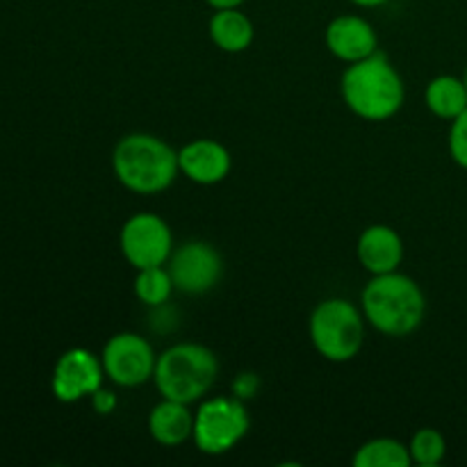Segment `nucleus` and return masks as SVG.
<instances>
[{"mask_svg": "<svg viewBox=\"0 0 467 467\" xmlns=\"http://www.w3.org/2000/svg\"><path fill=\"white\" fill-rule=\"evenodd\" d=\"M219 377V358L210 347L181 342L158 356L153 381L164 400L194 404L205 400Z\"/></svg>", "mask_w": 467, "mask_h": 467, "instance_id": "obj_4", "label": "nucleus"}, {"mask_svg": "<svg viewBox=\"0 0 467 467\" xmlns=\"http://www.w3.org/2000/svg\"><path fill=\"white\" fill-rule=\"evenodd\" d=\"M112 169L126 190L141 196L162 194L181 173L178 150L149 132L121 137L114 146Z\"/></svg>", "mask_w": 467, "mask_h": 467, "instance_id": "obj_3", "label": "nucleus"}, {"mask_svg": "<svg viewBox=\"0 0 467 467\" xmlns=\"http://www.w3.org/2000/svg\"><path fill=\"white\" fill-rule=\"evenodd\" d=\"M354 467H410L409 445L395 441V438H374L356 450Z\"/></svg>", "mask_w": 467, "mask_h": 467, "instance_id": "obj_17", "label": "nucleus"}, {"mask_svg": "<svg viewBox=\"0 0 467 467\" xmlns=\"http://www.w3.org/2000/svg\"><path fill=\"white\" fill-rule=\"evenodd\" d=\"M351 5H356V7H365V9H374V7H381V5H386L388 0H349Z\"/></svg>", "mask_w": 467, "mask_h": 467, "instance_id": "obj_24", "label": "nucleus"}, {"mask_svg": "<svg viewBox=\"0 0 467 467\" xmlns=\"http://www.w3.org/2000/svg\"><path fill=\"white\" fill-rule=\"evenodd\" d=\"M173 290L176 287H173L171 274H169V269H164V265H160V267L137 269L135 296L144 306L160 308V306L167 304Z\"/></svg>", "mask_w": 467, "mask_h": 467, "instance_id": "obj_18", "label": "nucleus"}, {"mask_svg": "<svg viewBox=\"0 0 467 467\" xmlns=\"http://www.w3.org/2000/svg\"><path fill=\"white\" fill-rule=\"evenodd\" d=\"M208 35L213 44L223 53H244L254 44V23L240 12V7L214 9L208 23Z\"/></svg>", "mask_w": 467, "mask_h": 467, "instance_id": "obj_15", "label": "nucleus"}, {"mask_svg": "<svg viewBox=\"0 0 467 467\" xmlns=\"http://www.w3.org/2000/svg\"><path fill=\"white\" fill-rule=\"evenodd\" d=\"M149 431L162 447H178L187 442L194 433V413L190 410V404L162 397V401L153 406L149 415Z\"/></svg>", "mask_w": 467, "mask_h": 467, "instance_id": "obj_14", "label": "nucleus"}, {"mask_svg": "<svg viewBox=\"0 0 467 467\" xmlns=\"http://www.w3.org/2000/svg\"><path fill=\"white\" fill-rule=\"evenodd\" d=\"M213 9H228V7H242V3L246 0H205Z\"/></svg>", "mask_w": 467, "mask_h": 467, "instance_id": "obj_23", "label": "nucleus"}, {"mask_svg": "<svg viewBox=\"0 0 467 467\" xmlns=\"http://www.w3.org/2000/svg\"><path fill=\"white\" fill-rule=\"evenodd\" d=\"M356 255L365 272H369L372 276L397 272L400 265L404 263V240L395 228L386 226V223H374L360 233Z\"/></svg>", "mask_w": 467, "mask_h": 467, "instance_id": "obj_13", "label": "nucleus"}, {"mask_svg": "<svg viewBox=\"0 0 467 467\" xmlns=\"http://www.w3.org/2000/svg\"><path fill=\"white\" fill-rule=\"evenodd\" d=\"M424 103L438 119L454 121L467 109V87L463 78L436 76L424 89Z\"/></svg>", "mask_w": 467, "mask_h": 467, "instance_id": "obj_16", "label": "nucleus"}, {"mask_svg": "<svg viewBox=\"0 0 467 467\" xmlns=\"http://www.w3.org/2000/svg\"><path fill=\"white\" fill-rule=\"evenodd\" d=\"M251 418L244 401L237 397H210L201 400L194 413V445L208 456H222L235 450L249 433Z\"/></svg>", "mask_w": 467, "mask_h": 467, "instance_id": "obj_6", "label": "nucleus"}, {"mask_svg": "<svg viewBox=\"0 0 467 467\" xmlns=\"http://www.w3.org/2000/svg\"><path fill=\"white\" fill-rule=\"evenodd\" d=\"M327 48L347 64L360 62L379 53V35L372 23L356 14H342L327 26Z\"/></svg>", "mask_w": 467, "mask_h": 467, "instance_id": "obj_11", "label": "nucleus"}, {"mask_svg": "<svg viewBox=\"0 0 467 467\" xmlns=\"http://www.w3.org/2000/svg\"><path fill=\"white\" fill-rule=\"evenodd\" d=\"M409 451L415 465L436 467L445 461L447 441L438 429L424 427L413 433V438H410L409 442Z\"/></svg>", "mask_w": 467, "mask_h": 467, "instance_id": "obj_19", "label": "nucleus"}, {"mask_svg": "<svg viewBox=\"0 0 467 467\" xmlns=\"http://www.w3.org/2000/svg\"><path fill=\"white\" fill-rule=\"evenodd\" d=\"M463 82H465V87H467V71H465V76H463Z\"/></svg>", "mask_w": 467, "mask_h": 467, "instance_id": "obj_25", "label": "nucleus"}, {"mask_svg": "<svg viewBox=\"0 0 467 467\" xmlns=\"http://www.w3.org/2000/svg\"><path fill=\"white\" fill-rule=\"evenodd\" d=\"M100 360L109 381L121 388H140L153 379L158 356L150 342L144 340L140 333L123 331L109 337Z\"/></svg>", "mask_w": 467, "mask_h": 467, "instance_id": "obj_8", "label": "nucleus"}, {"mask_svg": "<svg viewBox=\"0 0 467 467\" xmlns=\"http://www.w3.org/2000/svg\"><path fill=\"white\" fill-rule=\"evenodd\" d=\"M89 400H91V409H94V413L103 415V418L105 415H112L119 406L117 395H114L112 390H108V388H99Z\"/></svg>", "mask_w": 467, "mask_h": 467, "instance_id": "obj_22", "label": "nucleus"}, {"mask_svg": "<svg viewBox=\"0 0 467 467\" xmlns=\"http://www.w3.org/2000/svg\"><path fill=\"white\" fill-rule=\"evenodd\" d=\"M450 155L461 169L467 171V109L451 121L450 128Z\"/></svg>", "mask_w": 467, "mask_h": 467, "instance_id": "obj_20", "label": "nucleus"}, {"mask_svg": "<svg viewBox=\"0 0 467 467\" xmlns=\"http://www.w3.org/2000/svg\"><path fill=\"white\" fill-rule=\"evenodd\" d=\"M231 390H233V397H237V400H242V401L254 400L260 390V377L254 372L237 374L235 381H233V386H231Z\"/></svg>", "mask_w": 467, "mask_h": 467, "instance_id": "obj_21", "label": "nucleus"}, {"mask_svg": "<svg viewBox=\"0 0 467 467\" xmlns=\"http://www.w3.org/2000/svg\"><path fill=\"white\" fill-rule=\"evenodd\" d=\"M365 315L351 301L333 296L315 306L308 331L315 351L331 363H349L365 342Z\"/></svg>", "mask_w": 467, "mask_h": 467, "instance_id": "obj_5", "label": "nucleus"}, {"mask_svg": "<svg viewBox=\"0 0 467 467\" xmlns=\"http://www.w3.org/2000/svg\"><path fill=\"white\" fill-rule=\"evenodd\" d=\"M178 164L187 181L196 185H217L231 173L233 158L222 141L194 140L178 150Z\"/></svg>", "mask_w": 467, "mask_h": 467, "instance_id": "obj_12", "label": "nucleus"}, {"mask_svg": "<svg viewBox=\"0 0 467 467\" xmlns=\"http://www.w3.org/2000/svg\"><path fill=\"white\" fill-rule=\"evenodd\" d=\"M105 369L103 360L89 349L73 347L64 351L53 368L50 377V390L53 397L62 404H78L94 395L99 388H103Z\"/></svg>", "mask_w": 467, "mask_h": 467, "instance_id": "obj_10", "label": "nucleus"}, {"mask_svg": "<svg viewBox=\"0 0 467 467\" xmlns=\"http://www.w3.org/2000/svg\"><path fill=\"white\" fill-rule=\"evenodd\" d=\"M119 246L135 269L160 267L173 254V233L160 214L137 213L123 223Z\"/></svg>", "mask_w": 467, "mask_h": 467, "instance_id": "obj_7", "label": "nucleus"}, {"mask_svg": "<svg viewBox=\"0 0 467 467\" xmlns=\"http://www.w3.org/2000/svg\"><path fill=\"white\" fill-rule=\"evenodd\" d=\"M345 105L363 121H388L406 100L400 71L383 53H374L347 67L340 82Z\"/></svg>", "mask_w": 467, "mask_h": 467, "instance_id": "obj_1", "label": "nucleus"}, {"mask_svg": "<svg viewBox=\"0 0 467 467\" xmlns=\"http://www.w3.org/2000/svg\"><path fill=\"white\" fill-rule=\"evenodd\" d=\"M169 274L176 290L182 295H205L222 281L223 260L213 244L203 240H192L178 246L169 258Z\"/></svg>", "mask_w": 467, "mask_h": 467, "instance_id": "obj_9", "label": "nucleus"}, {"mask_svg": "<svg viewBox=\"0 0 467 467\" xmlns=\"http://www.w3.org/2000/svg\"><path fill=\"white\" fill-rule=\"evenodd\" d=\"M360 301H363L365 322L372 324L383 336H410L422 327L427 315V296L422 287L400 269L372 276Z\"/></svg>", "mask_w": 467, "mask_h": 467, "instance_id": "obj_2", "label": "nucleus"}]
</instances>
